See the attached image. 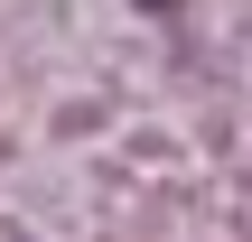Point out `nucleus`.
<instances>
[{
    "instance_id": "f257e3e1",
    "label": "nucleus",
    "mask_w": 252,
    "mask_h": 242,
    "mask_svg": "<svg viewBox=\"0 0 252 242\" xmlns=\"http://www.w3.org/2000/svg\"><path fill=\"white\" fill-rule=\"evenodd\" d=\"M150 9H168V0H150Z\"/></svg>"
}]
</instances>
